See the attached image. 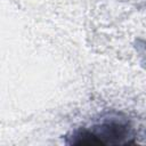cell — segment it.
<instances>
[{
    "instance_id": "cell-1",
    "label": "cell",
    "mask_w": 146,
    "mask_h": 146,
    "mask_svg": "<svg viewBox=\"0 0 146 146\" xmlns=\"http://www.w3.org/2000/svg\"><path fill=\"white\" fill-rule=\"evenodd\" d=\"M66 138L68 145H129L136 143V130L125 114L113 111L76 128Z\"/></svg>"
}]
</instances>
